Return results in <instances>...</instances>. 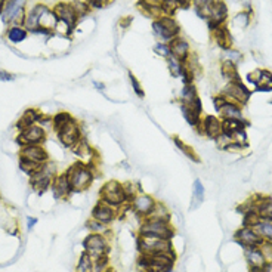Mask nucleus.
Wrapping results in <instances>:
<instances>
[{
    "mask_svg": "<svg viewBox=\"0 0 272 272\" xmlns=\"http://www.w3.org/2000/svg\"><path fill=\"white\" fill-rule=\"evenodd\" d=\"M65 173L68 176L73 194L86 193L90 187H92L94 180L97 179V174L92 169V163L83 161V160H75L74 163H71L67 167Z\"/></svg>",
    "mask_w": 272,
    "mask_h": 272,
    "instance_id": "1",
    "label": "nucleus"
},
{
    "mask_svg": "<svg viewBox=\"0 0 272 272\" xmlns=\"http://www.w3.org/2000/svg\"><path fill=\"white\" fill-rule=\"evenodd\" d=\"M136 234L144 237L158 238V240H173L176 232H174V226L172 225V219L149 216L139 222Z\"/></svg>",
    "mask_w": 272,
    "mask_h": 272,
    "instance_id": "2",
    "label": "nucleus"
},
{
    "mask_svg": "<svg viewBox=\"0 0 272 272\" xmlns=\"http://www.w3.org/2000/svg\"><path fill=\"white\" fill-rule=\"evenodd\" d=\"M176 253H141L136 257V266L141 272H163L174 266Z\"/></svg>",
    "mask_w": 272,
    "mask_h": 272,
    "instance_id": "3",
    "label": "nucleus"
},
{
    "mask_svg": "<svg viewBox=\"0 0 272 272\" xmlns=\"http://www.w3.org/2000/svg\"><path fill=\"white\" fill-rule=\"evenodd\" d=\"M99 200L107 203L108 206L117 209L119 212L129 204V200H127L126 191H124V185L117 179H110L102 184V187L99 188Z\"/></svg>",
    "mask_w": 272,
    "mask_h": 272,
    "instance_id": "4",
    "label": "nucleus"
},
{
    "mask_svg": "<svg viewBox=\"0 0 272 272\" xmlns=\"http://www.w3.org/2000/svg\"><path fill=\"white\" fill-rule=\"evenodd\" d=\"M111 229L107 234L89 232L83 240V250L94 259L111 254Z\"/></svg>",
    "mask_w": 272,
    "mask_h": 272,
    "instance_id": "5",
    "label": "nucleus"
},
{
    "mask_svg": "<svg viewBox=\"0 0 272 272\" xmlns=\"http://www.w3.org/2000/svg\"><path fill=\"white\" fill-rule=\"evenodd\" d=\"M56 166L52 160H49L48 163L42 164L40 169L30 176V187L33 188L34 193H37L39 196L45 194L48 190H50L52 180L56 176Z\"/></svg>",
    "mask_w": 272,
    "mask_h": 272,
    "instance_id": "6",
    "label": "nucleus"
},
{
    "mask_svg": "<svg viewBox=\"0 0 272 272\" xmlns=\"http://www.w3.org/2000/svg\"><path fill=\"white\" fill-rule=\"evenodd\" d=\"M213 107L221 120H243L244 117V107L238 105L234 101H229L222 94H216L213 97Z\"/></svg>",
    "mask_w": 272,
    "mask_h": 272,
    "instance_id": "7",
    "label": "nucleus"
},
{
    "mask_svg": "<svg viewBox=\"0 0 272 272\" xmlns=\"http://www.w3.org/2000/svg\"><path fill=\"white\" fill-rule=\"evenodd\" d=\"M219 94H222L229 101H234L238 105L246 107L253 95V90L248 89L243 83V80H238V81H226L225 86L219 89Z\"/></svg>",
    "mask_w": 272,
    "mask_h": 272,
    "instance_id": "8",
    "label": "nucleus"
},
{
    "mask_svg": "<svg viewBox=\"0 0 272 272\" xmlns=\"http://www.w3.org/2000/svg\"><path fill=\"white\" fill-rule=\"evenodd\" d=\"M152 30L157 37H160L163 42H170L180 36V25L173 17L161 15L160 18L152 21Z\"/></svg>",
    "mask_w": 272,
    "mask_h": 272,
    "instance_id": "9",
    "label": "nucleus"
},
{
    "mask_svg": "<svg viewBox=\"0 0 272 272\" xmlns=\"http://www.w3.org/2000/svg\"><path fill=\"white\" fill-rule=\"evenodd\" d=\"M136 251L141 253H176L172 240H158L136 234Z\"/></svg>",
    "mask_w": 272,
    "mask_h": 272,
    "instance_id": "10",
    "label": "nucleus"
},
{
    "mask_svg": "<svg viewBox=\"0 0 272 272\" xmlns=\"http://www.w3.org/2000/svg\"><path fill=\"white\" fill-rule=\"evenodd\" d=\"M28 0H6L0 14V18L5 24L21 25L25 18V6Z\"/></svg>",
    "mask_w": 272,
    "mask_h": 272,
    "instance_id": "11",
    "label": "nucleus"
},
{
    "mask_svg": "<svg viewBox=\"0 0 272 272\" xmlns=\"http://www.w3.org/2000/svg\"><path fill=\"white\" fill-rule=\"evenodd\" d=\"M157 198L151 194H145L141 193L139 196H136L132 203H130V212L135 215V218L139 219V222L145 218H149L157 206Z\"/></svg>",
    "mask_w": 272,
    "mask_h": 272,
    "instance_id": "12",
    "label": "nucleus"
},
{
    "mask_svg": "<svg viewBox=\"0 0 272 272\" xmlns=\"http://www.w3.org/2000/svg\"><path fill=\"white\" fill-rule=\"evenodd\" d=\"M56 136H58V141L61 142V145L68 149H73L84 138L83 132H81V126L78 124V122L75 119L73 122H70L67 126H64L61 130H58Z\"/></svg>",
    "mask_w": 272,
    "mask_h": 272,
    "instance_id": "13",
    "label": "nucleus"
},
{
    "mask_svg": "<svg viewBox=\"0 0 272 272\" xmlns=\"http://www.w3.org/2000/svg\"><path fill=\"white\" fill-rule=\"evenodd\" d=\"M200 136H204L210 141H216L222 135V120L215 114H203L200 126L196 129Z\"/></svg>",
    "mask_w": 272,
    "mask_h": 272,
    "instance_id": "14",
    "label": "nucleus"
},
{
    "mask_svg": "<svg viewBox=\"0 0 272 272\" xmlns=\"http://www.w3.org/2000/svg\"><path fill=\"white\" fill-rule=\"evenodd\" d=\"M90 218L104 223L105 226H111L117 219H120V212L111 206H108L107 203L98 200L95 203V206L90 210Z\"/></svg>",
    "mask_w": 272,
    "mask_h": 272,
    "instance_id": "15",
    "label": "nucleus"
},
{
    "mask_svg": "<svg viewBox=\"0 0 272 272\" xmlns=\"http://www.w3.org/2000/svg\"><path fill=\"white\" fill-rule=\"evenodd\" d=\"M228 18V6L223 0H212L210 5V12L207 21V28L210 33L218 30L219 27L225 25V21Z\"/></svg>",
    "mask_w": 272,
    "mask_h": 272,
    "instance_id": "16",
    "label": "nucleus"
},
{
    "mask_svg": "<svg viewBox=\"0 0 272 272\" xmlns=\"http://www.w3.org/2000/svg\"><path fill=\"white\" fill-rule=\"evenodd\" d=\"M20 147L24 145H43L46 141V130L40 124H33L21 132H18V136L15 139Z\"/></svg>",
    "mask_w": 272,
    "mask_h": 272,
    "instance_id": "17",
    "label": "nucleus"
},
{
    "mask_svg": "<svg viewBox=\"0 0 272 272\" xmlns=\"http://www.w3.org/2000/svg\"><path fill=\"white\" fill-rule=\"evenodd\" d=\"M247 81L254 86L256 92H272V73L265 68H256L247 74Z\"/></svg>",
    "mask_w": 272,
    "mask_h": 272,
    "instance_id": "18",
    "label": "nucleus"
},
{
    "mask_svg": "<svg viewBox=\"0 0 272 272\" xmlns=\"http://www.w3.org/2000/svg\"><path fill=\"white\" fill-rule=\"evenodd\" d=\"M234 241L244 248V247H260L265 240L254 228L241 226L234 232Z\"/></svg>",
    "mask_w": 272,
    "mask_h": 272,
    "instance_id": "19",
    "label": "nucleus"
},
{
    "mask_svg": "<svg viewBox=\"0 0 272 272\" xmlns=\"http://www.w3.org/2000/svg\"><path fill=\"white\" fill-rule=\"evenodd\" d=\"M50 191L55 200H67L73 196V190L70 185V180L65 172H58L56 176L52 180Z\"/></svg>",
    "mask_w": 272,
    "mask_h": 272,
    "instance_id": "20",
    "label": "nucleus"
},
{
    "mask_svg": "<svg viewBox=\"0 0 272 272\" xmlns=\"http://www.w3.org/2000/svg\"><path fill=\"white\" fill-rule=\"evenodd\" d=\"M53 14L56 15L58 18V23L64 24L70 31H73L78 23V18L74 12V9L71 8L70 3H64V2H59L53 6Z\"/></svg>",
    "mask_w": 272,
    "mask_h": 272,
    "instance_id": "21",
    "label": "nucleus"
},
{
    "mask_svg": "<svg viewBox=\"0 0 272 272\" xmlns=\"http://www.w3.org/2000/svg\"><path fill=\"white\" fill-rule=\"evenodd\" d=\"M18 157L27 158V160H30L33 163L40 164V166L50 160V155H49L48 149L43 145H24V147H20Z\"/></svg>",
    "mask_w": 272,
    "mask_h": 272,
    "instance_id": "22",
    "label": "nucleus"
},
{
    "mask_svg": "<svg viewBox=\"0 0 272 272\" xmlns=\"http://www.w3.org/2000/svg\"><path fill=\"white\" fill-rule=\"evenodd\" d=\"M244 259L248 266V272H257L266 262V257L260 247H244Z\"/></svg>",
    "mask_w": 272,
    "mask_h": 272,
    "instance_id": "23",
    "label": "nucleus"
},
{
    "mask_svg": "<svg viewBox=\"0 0 272 272\" xmlns=\"http://www.w3.org/2000/svg\"><path fill=\"white\" fill-rule=\"evenodd\" d=\"M49 8L43 3H36L27 14H25V18H24V23L23 25L27 28V31H31V33H36L39 30V23H40V18L42 15L48 11Z\"/></svg>",
    "mask_w": 272,
    "mask_h": 272,
    "instance_id": "24",
    "label": "nucleus"
},
{
    "mask_svg": "<svg viewBox=\"0 0 272 272\" xmlns=\"http://www.w3.org/2000/svg\"><path fill=\"white\" fill-rule=\"evenodd\" d=\"M169 45H170V50H172L173 58L182 61V62H187V59L191 55V46H190V42L187 39H184L182 36H179V37L170 40Z\"/></svg>",
    "mask_w": 272,
    "mask_h": 272,
    "instance_id": "25",
    "label": "nucleus"
},
{
    "mask_svg": "<svg viewBox=\"0 0 272 272\" xmlns=\"http://www.w3.org/2000/svg\"><path fill=\"white\" fill-rule=\"evenodd\" d=\"M251 198H253L254 209H256L259 218L272 222V197L257 194V196H253Z\"/></svg>",
    "mask_w": 272,
    "mask_h": 272,
    "instance_id": "26",
    "label": "nucleus"
},
{
    "mask_svg": "<svg viewBox=\"0 0 272 272\" xmlns=\"http://www.w3.org/2000/svg\"><path fill=\"white\" fill-rule=\"evenodd\" d=\"M43 116H45V113H42V111L37 110V108H28V110H25V111L23 113V116L20 117V120L17 122V129H18V132H21V130H24V129L33 126V124H39L40 120L43 119Z\"/></svg>",
    "mask_w": 272,
    "mask_h": 272,
    "instance_id": "27",
    "label": "nucleus"
},
{
    "mask_svg": "<svg viewBox=\"0 0 272 272\" xmlns=\"http://www.w3.org/2000/svg\"><path fill=\"white\" fill-rule=\"evenodd\" d=\"M138 9L148 18H160L163 15L160 8V0H138Z\"/></svg>",
    "mask_w": 272,
    "mask_h": 272,
    "instance_id": "28",
    "label": "nucleus"
},
{
    "mask_svg": "<svg viewBox=\"0 0 272 272\" xmlns=\"http://www.w3.org/2000/svg\"><path fill=\"white\" fill-rule=\"evenodd\" d=\"M212 36H213V40L216 42V45L222 50H228L232 48V36H231V31L228 30L226 25H222L218 30H215L212 33Z\"/></svg>",
    "mask_w": 272,
    "mask_h": 272,
    "instance_id": "29",
    "label": "nucleus"
},
{
    "mask_svg": "<svg viewBox=\"0 0 272 272\" xmlns=\"http://www.w3.org/2000/svg\"><path fill=\"white\" fill-rule=\"evenodd\" d=\"M179 110H180V114H182V117H184V120L187 122V124L190 126V127H193L194 130L200 126V123H201V114H198L196 110H193L190 105H187V104H179Z\"/></svg>",
    "mask_w": 272,
    "mask_h": 272,
    "instance_id": "30",
    "label": "nucleus"
},
{
    "mask_svg": "<svg viewBox=\"0 0 272 272\" xmlns=\"http://www.w3.org/2000/svg\"><path fill=\"white\" fill-rule=\"evenodd\" d=\"M219 71H221V75L226 81H238V80H241L237 64H234L231 61H223L221 64V67H219Z\"/></svg>",
    "mask_w": 272,
    "mask_h": 272,
    "instance_id": "31",
    "label": "nucleus"
},
{
    "mask_svg": "<svg viewBox=\"0 0 272 272\" xmlns=\"http://www.w3.org/2000/svg\"><path fill=\"white\" fill-rule=\"evenodd\" d=\"M206 198V188L201 182V179H196L193 185V198H191V210L198 209Z\"/></svg>",
    "mask_w": 272,
    "mask_h": 272,
    "instance_id": "32",
    "label": "nucleus"
},
{
    "mask_svg": "<svg viewBox=\"0 0 272 272\" xmlns=\"http://www.w3.org/2000/svg\"><path fill=\"white\" fill-rule=\"evenodd\" d=\"M74 272H95V260H94V257L83 250L80 253L78 259H77V265H75V271Z\"/></svg>",
    "mask_w": 272,
    "mask_h": 272,
    "instance_id": "33",
    "label": "nucleus"
},
{
    "mask_svg": "<svg viewBox=\"0 0 272 272\" xmlns=\"http://www.w3.org/2000/svg\"><path fill=\"white\" fill-rule=\"evenodd\" d=\"M173 142H174V145L177 147V149L182 152L185 157H188L191 161H194V163H201V158L198 157V154L196 152V149L193 148V147H190L187 142H184L180 138H177V136H173Z\"/></svg>",
    "mask_w": 272,
    "mask_h": 272,
    "instance_id": "34",
    "label": "nucleus"
},
{
    "mask_svg": "<svg viewBox=\"0 0 272 272\" xmlns=\"http://www.w3.org/2000/svg\"><path fill=\"white\" fill-rule=\"evenodd\" d=\"M27 36H28V31L23 25H12V27L8 28V33H6L8 40L14 45H18V43L24 42L27 39Z\"/></svg>",
    "mask_w": 272,
    "mask_h": 272,
    "instance_id": "35",
    "label": "nucleus"
},
{
    "mask_svg": "<svg viewBox=\"0 0 272 272\" xmlns=\"http://www.w3.org/2000/svg\"><path fill=\"white\" fill-rule=\"evenodd\" d=\"M74 120V117H73V114L71 113H68V111H58V113H55L53 116H52V127H53V130H55V133L58 132V130H61L64 126H67L70 122H73Z\"/></svg>",
    "mask_w": 272,
    "mask_h": 272,
    "instance_id": "36",
    "label": "nucleus"
},
{
    "mask_svg": "<svg viewBox=\"0 0 272 272\" xmlns=\"http://www.w3.org/2000/svg\"><path fill=\"white\" fill-rule=\"evenodd\" d=\"M197 97H198V89H197L196 83L194 84H184L182 89L179 90V99L177 101H179V104L180 102L185 104V102L193 101Z\"/></svg>",
    "mask_w": 272,
    "mask_h": 272,
    "instance_id": "37",
    "label": "nucleus"
},
{
    "mask_svg": "<svg viewBox=\"0 0 272 272\" xmlns=\"http://www.w3.org/2000/svg\"><path fill=\"white\" fill-rule=\"evenodd\" d=\"M185 67L187 65L182 61H179V59H176L173 56L167 58V68H169L172 77H174V78H180V77H182V73H184Z\"/></svg>",
    "mask_w": 272,
    "mask_h": 272,
    "instance_id": "38",
    "label": "nucleus"
},
{
    "mask_svg": "<svg viewBox=\"0 0 272 272\" xmlns=\"http://www.w3.org/2000/svg\"><path fill=\"white\" fill-rule=\"evenodd\" d=\"M191 5L194 6L196 14H197L201 20H207V18H209L212 0H191Z\"/></svg>",
    "mask_w": 272,
    "mask_h": 272,
    "instance_id": "39",
    "label": "nucleus"
},
{
    "mask_svg": "<svg viewBox=\"0 0 272 272\" xmlns=\"http://www.w3.org/2000/svg\"><path fill=\"white\" fill-rule=\"evenodd\" d=\"M254 229L260 234V237H262L265 241H271V243H272V222H271V221L260 219V221L254 225Z\"/></svg>",
    "mask_w": 272,
    "mask_h": 272,
    "instance_id": "40",
    "label": "nucleus"
},
{
    "mask_svg": "<svg viewBox=\"0 0 272 272\" xmlns=\"http://www.w3.org/2000/svg\"><path fill=\"white\" fill-rule=\"evenodd\" d=\"M18 167H20L21 172H24V173L30 177L31 174H34V173L40 169V164L33 163V161H30V160H27V158L18 157Z\"/></svg>",
    "mask_w": 272,
    "mask_h": 272,
    "instance_id": "41",
    "label": "nucleus"
},
{
    "mask_svg": "<svg viewBox=\"0 0 272 272\" xmlns=\"http://www.w3.org/2000/svg\"><path fill=\"white\" fill-rule=\"evenodd\" d=\"M84 226H86V229H87L89 232L107 234V232L110 231V226H105L104 223H101V222H98V221H95V219H92V218H89V219L86 221Z\"/></svg>",
    "mask_w": 272,
    "mask_h": 272,
    "instance_id": "42",
    "label": "nucleus"
},
{
    "mask_svg": "<svg viewBox=\"0 0 272 272\" xmlns=\"http://www.w3.org/2000/svg\"><path fill=\"white\" fill-rule=\"evenodd\" d=\"M260 221L256 209H248L247 212L243 213V222L241 226H248V228H254V225Z\"/></svg>",
    "mask_w": 272,
    "mask_h": 272,
    "instance_id": "43",
    "label": "nucleus"
},
{
    "mask_svg": "<svg viewBox=\"0 0 272 272\" xmlns=\"http://www.w3.org/2000/svg\"><path fill=\"white\" fill-rule=\"evenodd\" d=\"M70 5H71V8L74 9V12H75V15H77L78 20H81V18H84L86 15H89L90 9H92L86 2H80V0H73V2H71Z\"/></svg>",
    "mask_w": 272,
    "mask_h": 272,
    "instance_id": "44",
    "label": "nucleus"
},
{
    "mask_svg": "<svg viewBox=\"0 0 272 272\" xmlns=\"http://www.w3.org/2000/svg\"><path fill=\"white\" fill-rule=\"evenodd\" d=\"M123 185H124V191H126L129 204L132 203V200H133L136 196H139L141 193H144L142 188H141V185H139V182H123Z\"/></svg>",
    "mask_w": 272,
    "mask_h": 272,
    "instance_id": "45",
    "label": "nucleus"
},
{
    "mask_svg": "<svg viewBox=\"0 0 272 272\" xmlns=\"http://www.w3.org/2000/svg\"><path fill=\"white\" fill-rule=\"evenodd\" d=\"M160 8H161L163 15L173 17L176 11L179 9V5L176 0H160Z\"/></svg>",
    "mask_w": 272,
    "mask_h": 272,
    "instance_id": "46",
    "label": "nucleus"
},
{
    "mask_svg": "<svg viewBox=\"0 0 272 272\" xmlns=\"http://www.w3.org/2000/svg\"><path fill=\"white\" fill-rule=\"evenodd\" d=\"M248 149V144H241V142H237V141H229L222 151H226V152H231V154H243Z\"/></svg>",
    "mask_w": 272,
    "mask_h": 272,
    "instance_id": "47",
    "label": "nucleus"
},
{
    "mask_svg": "<svg viewBox=\"0 0 272 272\" xmlns=\"http://www.w3.org/2000/svg\"><path fill=\"white\" fill-rule=\"evenodd\" d=\"M154 53H155L157 56H160V58H164V59L170 58V56H172L170 45H169L167 42H158V43H155V46H154Z\"/></svg>",
    "mask_w": 272,
    "mask_h": 272,
    "instance_id": "48",
    "label": "nucleus"
},
{
    "mask_svg": "<svg viewBox=\"0 0 272 272\" xmlns=\"http://www.w3.org/2000/svg\"><path fill=\"white\" fill-rule=\"evenodd\" d=\"M129 80H130L132 89H133V92L136 94V97H139V98H145V90H144V87H142L141 81L136 78V75H135L132 71H129Z\"/></svg>",
    "mask_w": 272,
    "mask_h": 272,
    "instance_id": "49",
    "label": "nucleus"
},
{
    "mask_svg": "<svg viewBox=\"0 0 272 272\" xmlns=\"http://www.w3.org/2000/svg\"><path fill=\"white\" fill-rule=\"evenodd\" d=\"M151 216H155V218H164V219H172V213L169 210V207L164 204V203H160L157 201V206L152 212Z\"/></svg>",
    "mask_w": 272,
    "mask_h": 272,
    "instance_id": "50",
    "label": "nucleus"
},
{
    "mask_svg": "<svg viewBox=\"0 0 272 272\" xmlns=\"http://www.w3.org/2000/svg\"><path fill=\"white\" fill-rule=\"evenodd\" d=\"M250 15H251V14L243 11V12H240L238 15H235V18L232 20V23H234L237 27H240V28H246V27L250 24Z\"/></svg>",
    "mask_w": 272,
    "mask_h": 272,
    "instance_id": "51",
    "label": "nucleus"
},
{
    "mask_svg": "<svg viewBox=\"0 0 272 272\" xmlns=\"http://www.w3.org/2000/svg\"><path fill=\"white\" fill-rule=\"evenodd\" d=\"M223 56H225V61H231L234 64H238L243 59V53L238 52V50H235V49H232V48L228 49V50H225Z\"/></svg>",
    "mask_w": 272,
    "mask_h": 272,
    "instance_id": "52",
    "label": "nucleus"
},
{
    "mask_svg": "<svg viewBox=\"0 0 272 272\" xmlns=\"http://www.w3.org/2000/svg\"><path fill=\"white\" fill-rule=\"evenodd\" d=\"M84 2L90 6V8H95V9H101L105 8L107 5H110L113 0H84Z\"/></svg>",
    "mask_w": 272,
    "mask_h": 272,
    "instance_id": "53",
    "label": "nucleus"
},
{
    "mask_svg": "<svg viewBox=\"0 0 272 272\" xmlns=\"http://www.w3.org/2000/svg\"><path fill=\"white\" fill-rule=\"evenodd\" d=\"M260 250L263 251L266 260H272V243L271 241H263V244L260 246Z\"/></svg>",
    "mask_w": 272,
    "mask_h": 272,
    "instance_id": "54",
    "label": "nucleus"
},
{
    "mask_svg": "<svg viewBox=\"0 0 272 272\" xmlns=\"http://www.w3.org/2000/svg\"><path fill=\"white\" fill-rule=\"evenodd\" d=\"M15 78V75L14 74H11V73H8V71H0V80L2 81H12Z\"/></svg>",
    "mask_w": 272,
    "mask_h": 272,
    "instance_id": "55",
    "label": "nucleus"
},
{
    "mask_svg": "<svg viewBox=\"0 0 272 272\" xmlns=\"http://www.w3.org/2000/svg\"><path fill=\"white\" fill-rule=\"evenodd\" d=\"M257 272H272V260H266L265 265Z\"/></svg>",
    "mask_w": 272,
    "mask_h": 272,
    "instance_id": "56",
    "label": "nucleus"
},
{
    "mask_svg": "<svg viewBox=\"0 0 272 272\" xmlns=\"http://www.w3.org/2000/svg\"><path fill=\"white\" fill-rule=\"evenodd\" d=\"M37 222H39L37 218H28V221H27V228H28V231H31V229L36 226Z\"/></svg>",
    "mask_w": 272,
    "mask_h": 272,
    "instance_id": "57",
    "label": "nucleus"
},
{
    "mask_svg": "<svg viewBox=\"0 0 272 272\" xmlns=\"http://www.w3.org/2000/svg\"><path fill=\"white\" fill-rule=\"evenodd\" d=\"M130 23H132V17H126V20H122L120 21V25L124 27V28H127L130 25Z\"/></svg>",
    "mask_w": 272,
    "mask_h": 272,
    "instance_id": "58",
    "label": "nucleus"
},
{
    "mask_svg": "<svg viewBox=\"0 0 272 272\" xmlns=\"http://www.w3.org/2000/svg\"><path fill=\"white\" fill-rule=\"evenodd\" d=\"M95 86L98 87V90H105V84H102V83L99 84V83H97V81H95Z\"/></svg>",
    "mask_w": 272,
    "mask_h": 272,
    "instance_id": "59",
    "label": "nucleus"
},
{
    "mask_svg": "<svg viewBox=\"0 0 272 272\" xmlns=\"http://www.w3.org/2000/svg\"><path fill=\"white\" fill-rule=\"evenodd\" d=\"M5 2H6V0H0V14H2V9L5 6Z\"/></svg>",
    "mask_w": 272,
    "mask_h": 272,
    "instance_id": "60",
    "label": "nucleus"
},
{
    "mask_svg": "<svg viewBox=\"0 0 272 272\" xmlns=\"http://www.w3.org/2000/svg\"><path fill=\"white\" fill-rule=\"evenodd\" d=\"M173 271V268H170V269H166V271H163V272H172Z\"/></svg>",
    "mask_w": 272,
    "mask_h": 272,
    "instance_id": "61",
    "label": "nucleus"
}]
</instances>
